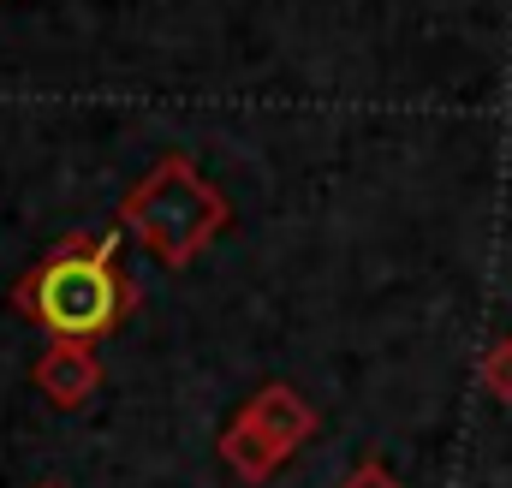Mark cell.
I'll use <instances>...</instances> for the list:
<instances>
[{"label":"cell","instance_id":"obj_2","mask_svg":"<svg viewBox=\"0 0 512 488\" xmlns=\"http://www.w3.org/2000/svg\"><path fill=\"white\" fill-rule=\"evenodd\" d=\"M227 227H233V203L203 179L191 155H161L120 197V233H131L161 268L197 262Z\"/></svg>","mask_w":512,"mask_h":488},{"label":"cell","instance_id":"obj_3","mask_svg":"<svg viewBox=\"0 0 512 488\" xmlns=\"http://www.w3.org/2000/svg\"><path fill=\"white\" fill-rule=\"evenodd\" d=\"M310 435H316L310 399H304L298 387H286V381H268V387H256L251 399H245V411L221 429L215 453H221V465H227L239 483L256 488V483H268Z\"/></svg>","mask_w":512,"mask_h":488},{"label":"cell","instance_id":"obj_1","mask_svg":"<svg viewBox=\"0 0 512 488\" xmlns=\"http://www.w3.org/2000/svg\"><path fill=\"white\" fill-rule=\"evenodd\" d=\"M12 310L42 328L48 340H108L120 334L137 310V280L120 262L114 233H72L42 262H30L12 286Z\"/></svg>","mask_w":512,"mask_h":488},{"label":"cell","instance_id":"obj_7","mask_svg":"<svg viewBox=\"0 0 512 488\" xmlns=\"http://www.w3.org/2000/svg\"><path fill=\"white\" fill-rule=\"evenodd\" d=\"M42 488H60V483H42Z\"/></svg>","mask_w":512,"mask_h":488},{"label":"cell","instance_id":"obj_5","mask_svg":"<svg viewBox=\"0 0 512 488\" xmlns=\"http://www.w3.org/2000/svg\"><path fill=\"white\" fill-rule=\"evenodd\" d=\"M483 387H489L501 405H512V340H495V346L483 352Z\"/></svg>","mask_w":512,"mask_h":488},{"label":"cell","instance_id":"obj_4","mask_svg":"<svg viewBox=\"0 0 512 488\" xmlns=\"http://www.w3.org/2000/svg\"><path fill=\"white\" fill-rule=\"evenodd\" d=\"M30 381H36L42 399H54L60 411H78V405L102 387V358H96V346H84V340H48V352L36 358Z\"/></svg>","mask_w":512,"mask_h":488},{"label":"cell","instance_id":"obj_6","mask_svg":"<svg viewBox=\"0 0 512 488\" xmlns=\"http://www.w3.org/2000/svg\"><path fill=\"white\" fill-rule=\"evenodd\" d=\"M340 488H405V483L387 471L382 459H364V465H352V477H346Z\"/></svg>","mask_w":512,"mask_h":488}]
</instances>
